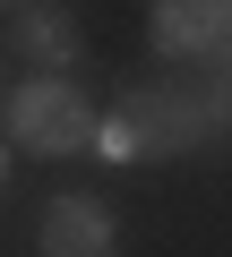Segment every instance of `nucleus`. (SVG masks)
Segmentation results:
<instances>
[{
	"mask_svg": "<svg viewBox=\"0 0 232 257\" xmlns=\"http://www.w3.org/2000/svg\"><path fill=\"white\" fill-rule=\"evenodd\" d=\"M223 138V94L215 86H129L112 111H95V155L103 163H155Z\"/></svg>",
	"mask_w": 232,
	"mask_h": 257,
	"instance_id": "f257e3e1",
	"label": "nucleus"
},
{
	"mask_svg": "<svg viewBox=\"0 0 232 257\" xmlns=\"http://www.w3.org/2000/svg\"><path fill=\"white\" fill-rule=\"evenodd\" d=\"M0 128L18 138V155H86L95 103L69 86V69H43L35 86H18L9 103H0Z\"/></svg>",
	"mask_w": 232,
	"mask_h": 257,
	"instance_id": "f03ea898",
	"label": "nucleus"
},
{
	"mask_svg": "<svg viewBox=\"0 0 232 257\" xmlns=\"http://www.w3.org/2000/svg\"><path fill=\"white\" fill-rule=\"evenodd\" d=\"M35 257H121V223H112L103 197L60 189V197H43V214H35Z\"/></svg>",
	"mask_w": 232,
	"mask_h": 257,
	"instance_id": "7ed1b4c3",
	"label": "nucleus"
},
{
	"mask_svg": "<svg viewBox=\"0 0 232 257\" xmlns=\"http://www.w3.org/2000/svg\"><path fill=\"white\" fill-rule=\"evenodd\" d=\"M9 43H18L35 69H78V60H86V35H78V18L60 9V0H18Z\"/></svg>",
	"mask_w": 232,
	"mask_h": 257,
	"instance_id": "20e7f679",
	"label": "nucleus"
},
{
	"mask_svg": "<svg viewBox=\"0 0 232 257\" xmlns=\"http://www.w3.org/2000/svg\"><path fill=\"white\" fill-rule=\"evenodd\" d=\"M155 52L164 60H215L223 52V0H155Z\"/></svg>",
	"mask_w": 232,
	"mask_h": 257,
	"instance_id": "39448f33",
	"label": "nucleus"
},
{
	"mask_svg": "<svg viewBox=\"0 0 232 257\" xmlns=\"http://www.w3.org/2000/svg\"><path fill=\"white\" fill-rule=\"evenodd\" d=\"M0 9H18V0H0Z\"/></svg>",
	"mask_w": 232,
	"mask_h": 257,
	"instance_id": "423d86ee",
	"label": "nucleus"
},
{
	"mask_svg": "<svg viewBox=\"0 0 232 257\" xmlns=\"http://www.w3.org/2000/svg\"><path fill=\"white\" fill-rule=\"evenodd\" d=\"M0 103H9V94H0Z\"/></svg>",
	"mask_w": 232,
	"mask_h": 257,
	"instance_id": "0eeeda50",
	"label": "nucleus"
}]
</instances>
